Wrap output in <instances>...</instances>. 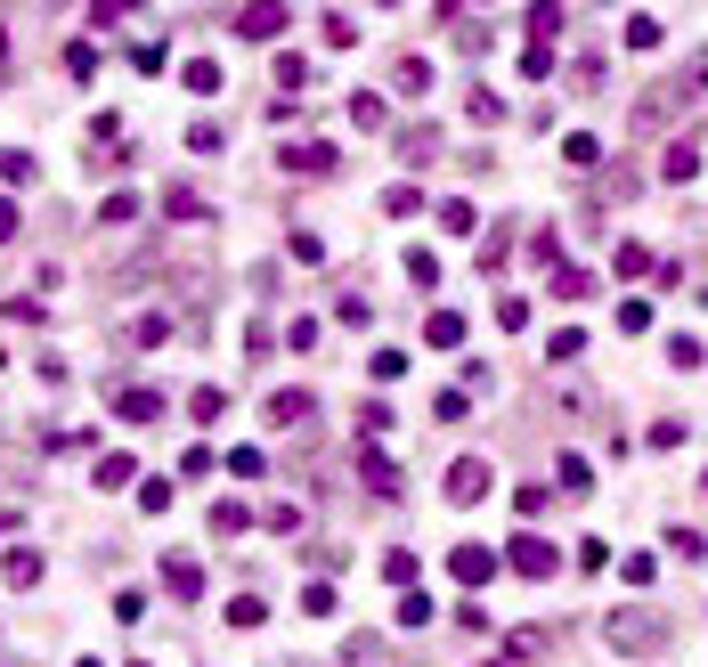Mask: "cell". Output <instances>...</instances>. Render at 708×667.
Returning <instances> with one entry per match:
<instances>
[{"label":"cell","mask_w":708,"mask_h":667,"mask_svg":"<svg viewBox=\"0 0 708 667\" xmlns=\"http://www.w3.org/2000/svg\"><path fill=\"white\" fill-rule=\"evenodd\" d=\"M0 578H9L17 594H25V586H41V554H33V545H9V562H0Z\"/></svg>","instance_id":"cell-9"},{"label":"cell","mask_w":708,"mask_h":667,"mask_svg":"<svg viewBox=\"0 0 708 667\" xmlns=\"http://www.w3.org/2000/svg\"><path fill=\"white\" fill-rule=\"evenodd\" d=\"M285 171H310V179H326V171H334V147H326V139H302V147H285Z\"/></svg>","instance_id":"cell-7"},{"label":"cell","mask_w":708,"mask_h":667,"mask_svg":"<svg viewBox=\"0 0 708 667\" xmlns=\"http://www.w3.org/2000/svg\"><path fill=\"white\" fill-rule=\"evenodd\" d=\"M578 350H586V334H578V326H554V342H546V358H554V367H570Z\"/></svg>","instance_id":"cell-25"},{"label":"cell","mask_w":708,"mask_h":667,"mask_svg":"<svg viewBox=\"0 0 708 667\" xmlns=\"http://www.w3.org/2000/svg\"><path fill=\"white\" fill-rule=\"evenodd\" d=\"M180 82H188L196 98H212V90H220V66H212V57H188V66H180Z\"/></svg>","instance_id":"cell-18"},{"label":"cell","mask_w":708,"mask_h":667,"mask_svg":"<svg viewBox=\"0 0 708 667\" xmlns=\"http://www.w3.org/2000/svg\"><path fill=\"white\" fill-rule=\"evenodd\" d=\"M188 147H196V155H220L228 131H220V123H188Z\"/></svg>","instance_id":"cell-34"},{"label":"cell","mask_w":708,"mask_h":667,"mask_svg":"<svg viewBox=\"0 0 708 667\" xmlns=\"http://www.w3.org/2000/svg\"><path fill=\"white\" fill-rule=\"evenodd\" d=\"M611 269H619V277H660V261L643 253V245H619V253H611Z\"/></svg>","instance_id":"cell-19"},{"label":"cell","mask_w":708,"mask_h":667,"mask_svg":"<svg viewBox=\"0 0 708 667\" xmlns=\"http://www.w3.org/2000/svg\"><path fill=\"white\" fill-rule=\"evenodd\" d=\"M163 586L180 594V602H196V594H204V570H196V554H163Z\"/></svg>","instance_id":"cell-6"},{"label":"cell","mask_w":708,"mask_h":667,"mask_svg":"<svg viewBox=\"0 0 708 667\" xmlns=\"http://www.w3.org/2000/svg\"><path fill=\"white\" fill-rule=\"evenodd\" d=\"M627 49H660V17H627Z\"/></svg>","instance_id":"cell-38"},{"label":"cell","mask_w":708,"mask_h":667,"mask_svg":"<svg viewBox=\"0 0 708 667\" xmlns=\"http://www.w3.org/2000/svg\"><path fill=\"white\" fill-rule=\"evenodd\" d=\"M407 277H416V285H440V261H432V245H407Z\"/></svg>","instance_id":"cell-29"},{"label":"cell","mask_w":708,"mask_h":667,"mask_svg":"<svg viewBox=\"0 0 708 667\" xmlns=\"http://www.w3.org/2000/svg\"><path fill=\"white\" fill-rule=\"evenodd\" d=\"M603 643L627 651V659H652V651H668V619L660 611H611L603 619Z\"/></svg>","instance_id":"cell-1"},{"label":"cell","mask_w":708,"mask_h":667,"mask_svg":"<svg viewBox=\"0 0 708 667\" xmlns=\"http://www.w3.org/2000/svg\"><path fill=\"white\" fill-rule=\"evenodd\" d=\"M188 415H196V423H220V415H228V391H212V383L188 391Z\"/></svg>","instance_id":"cell-22"},{"label":"cell","mask_w":708,"mask_h":667,"mask_svg":"<svg viewBox=\"0 0 708 667\" xmlns=\"http://www.w3.org/2000/svg\"><path fill=\"white\" fill-rule=\"evenodd\" d=\"M521 74H529V82H546V74H554V49H546V41H529V49H521Z\"/></svg>","instance_id":"cell-33"},{"label":"cell","mask_w":708,"mask_h":667,"mask_svg":"<svg viewBox=\"0 0 708 667\" xmlns=\"http://www.w3.org/2000/svg\"><path fill=\"white\" fill-rule=\"evenodd\" d=\"M554 480H562L570 497H586V456H562V464H554Z\"/></svg>","instance_id":"cell-41"},{"label":"cell","mask_w":708,"mask_h":667,"mask_svg":"<svg viewBox=\"0 0 708 667\" xmlns=\"http://www.w3.org/2000/svg\"><path fill=\"white\" fill-rule=\"evenodd\" d=\"M131 480H139L131 456H98V489H131Z\"/></svg>","instance_id":"cell-21"},{"label":"cell","mask_w":708,"mask_h":667,"mask_svg":"<svg viewBox=\"0 0 708 667\" xmlns=\"http://www.w3.org/2000/svg\"><path fill=\"white\" fill-rule=\"evenodd\" d=\"M98 220H106V228H123V220H139V196H106V204H98Z\"/></svg>","instance_id":"cell-40"},{"label":"cell","mask_w":708,"mask_h":667,"mask_svg":"<svg viewBox=\"0 0 708 667\" xmlns=\"http://www.w3.org/2000/svg\"><path fill=\"white\" fill-rule=\"evenodd\" d=\"M399 155H407V163H432V155H440V131H399Z\"/></svg>","instance_id":"cell-24"},{"label":"cell","mask_w":708,"mask_h":667,"mask_svg":"<svg viewBox=\"0 0 708 667\" xmlns=\"http://www.w3.org/2000/svg\"><path fill=\"white\" fill-rule=\"evenodd\" d=\"M163 334H171V318H163V310H147V318H139V326H131V342H139V350H155V342H163Z\"/></svg>","instance_id":"cell-35"},{"label":"cell","mask_w":708,"mask_h":667,"mask_svg":"<svg viewBox=\"0 0 708 667\" xmlns=\"http://www.w3.org/2000/svg\"><path fill=\"white\" fill-rule=\"evenodd\" d=\"M448 570H456V586H489L497 578V554H489V545H456Z\"/></svg>","instance_id":"cell-5"},{"label":"cell","mask_w":708,"mask_h":667,"mask_svg":"<svg viewBox=\"0 0 708 667\" xmlns=\"http://www.w3.org/2000/svg\"><path fill=\"white\" fill-rule=\"evenodd\" d=\"M9 529H17V505H0V537H9Z\"/></svg>","instance_id":"cell-50"},{"label":"cell","mask_w":708,"mask_h":667,"mask_svg":"<svg viewBox=\"0 0 708 667\" xmlns=\"http://www.w3.org/2000/svg\"><path fill=\"white\" fill-rule=\"evenodd\" d=\"M505 562H513L521 578H554V570H562V554H554L546 537H513V545H505Z\"/></svg>","instance_id":"cell-3"},{"label":"cell","mask_w":708,"mask_h":667,"mask_svg":"<svg viewBox=\"0 0 708 667\" xmlns=\"http://www.w3.org/2000/svg\"><path fill=\"white\" fill-rule=\"evenodd\" d=\"M399 627H432V594L407 586V594H399Z\"/></svg>","instance_id":"cell-27"},{"label":"cell","mask_w":708,"mask_h":667,"mask_svg":"<svg viewBox=\"0 0 708 667\" xmlns=\"http://www.w3.org/2000/svg\"><path fill=\"white\" fill-rule=\"evenodd\" d=\"M391 82H399V98H424V90H432V66H424V57H399Z\"/></svg>","instance_id":"cell-15"},{"label":"cell","mask_w":708,"mask_h":667,"mask_svg":"<svg viewBox=\"0 0 708 667\" xmlns=\"http://www.w3.org/2000/svg\"><path fill=\"white\" fill-rule=\"evenodd\" d=\"M269 423H277V432H285V423H310V391H277L269 399Z\"/></svg>","instance_id":"cell-14"},{"label":"cell","mask_w":708,"mask_h":667,"mask_svg":"<svg viewBox=\"0 0 708 667\" xmlns=\"http://www.w3.org/2000/svg\"><path fill=\"white\" fill-rule=\"evenodd\" d=\"M163 212H171V220H212V204H204L196 188H171V196H163Z\"/></svg>","instance_id":"cell-17"},{"label":"cell","mask_w":708,"mask_h":667,"mask_svg":"<svg viewBox=\"0 0 708 667\" xmlns=\"http://www.w3.org/2000/svg\"><path fill=\"white\" fill-rule=\"evenodd\" d=\"M383 578L391 586H416V554H383Z\"/></svg>","instance_id":"cell-46"},{"label":"cell","mask_w":708,"mask_h":667,"mask_svg":"<svg viewBox=\"0 0 708 667\" xmlns=\"http://www.w3.org/2000/svg\"><path fill=\"white\" fill-rule=\"evenodd\" d=\"M293 25V9H277V0H253V9H236V33L245 41H277Z\"/></svg>","instance_id":"cell-4"},{"label":"cell","mask_w":708,"mask_h":667,"mask_svg":"<svg viewBox=\"0 0 708 667\" xmlns=\"http://www.w3.org/2000/svg\"><path fill=\"white\" fill-rule=\"evenodd\" d=\"M114 407H123V423H155V415H163V391L131 383V391H114Z\"/></svg>","instance_id":"cell-8"},{"label":"cell","mask_w":708,"mask_h":667,"mask_svg":"<svg viewBox=\"0 0 708 667\" xmlns=\"http://www.w3.org/2000/svg\"><path fill=\"white\" fill-rule=\"evenodd\" d=\"M700 358H708V350H700V334H676V342H668V367H684V375H692Z\"/></svg>","instance_id":"cell-30"},{"label":"cell","mask_w":708,"mask_h":667,"mask_svg":"<svg viewBox=\"0 0 708 667\" xmlns=\"http://www.w3.org/2000/svg\"><path fill=\"white\" fill-rule=\"evenodd\" d=\"M489 480H497V472H489V456H456V464H448V505H481V497H489Z\"/></svg>","instance_id":"cell-2"},{"label":"cell","mask_w":708,"mask_h":667,"mask_svg":"<svg viewBox=\"0 0 708 667\" xmlns=\"http://www.w3.org/2000/svg\"><path fill=\"white\" fill-rule=\"evenodd\" d=\"M668 554H684V562H700L708 545H700V529H668Z\"/></svg>","instance_id":"cell-44"},{"label":"cell","mask_w":708,"mask_h":667,"mask_svg":"<svg viewBox=\"0 0 708 667\" xmlns=\"http://www.w3.org/2000/svg\"><path fill=\"white\" fill-rule=\"evenodd\" d=\"M383 212H391V220H416V212H424V188H407V179H399V188L383 196Z\"/></svg>","instance_id":"cell-23"},{"label":"cell","mask_w":708,"mask_h":667,"mask_svg":"<svg viewBox=\"0 0 708 667\" xmlns=\"http://www.w3.org/2000/svg\"><path fill=\"white\" fill-rule=\"evenodd\" d=\"M554 293H562V301H586V293H595V277H586V269H554Z\"/></svg>","instance_id":"cell-32"},{"label":"cell","mask_w":708,"mask_h":667,"mask_svg":"<svg viewBox=\"0 0 708 667\" xmlns=\"http://www.w3.org/2000/svg\"><path fill=\"white\" fill-rule=\"evenodd\" d=\"M350 123H359V131H383V123H391L383 90H359V98H350Z\"/></svg>","instance_id":"cell-12"},{"label":"cell","mask_w":708,"mask_h":667,"mask_svg":"<svg viewBox=\"0 0 708 667\" xmlns=\"http://www.w3.org/2000/svg\"><path fill=\"white\" fill-rule=\"evenodd\" d=\"M424 342H432V350H456V342H464V318H456V310H432V318H424Z\"/></svg>","instance_id":"cell-13"},{"label":"cell","mask_w":708,"mask_h":667,"mask_svg":"<svg viewBox=\"0 0 708 667\" xmlns=\"http://www.w3.org/2000/svg\"><path fill=\"white\" fill-rule=\"evenodd\" d=\"M131 667H147V659H131Z\"/></svg>","instance_id":"cell-51"},{"label":"cell","mask_w":708,"mask_h":667,"mask_svg":"<svg viewBox=\"0 0 708 667\" xmlns=\"http://www.w3.org/2000/svg\"><path fill=\"white\" fill-rule=\"evenodd\" d=\"M440 228H448V236H464V228H472V204H464V196H448V204H440Z\"/></svg>","instance_id":"cell-42"},{"label":"cell","mask_w":708,"mask_h":667,"mask_svg":"<svg viewBox=\"0 0 708 667\" xmlns=\"http://www.w3.org/2000/svg\"><path fill=\"white\" fill-rule=\"evenodd\" d=\"M66 74H74V82H90V74H98V49H90V41H74V49H66Z\"/></svg>","instance_id":"cell-39"},{"label":"cell","mask_w":708,"mask_h":667,"mask_svg":"<svg viewBox=\"0 0 708 667\" xmlns=\"http://www.w3.org/2000/svg\"><path fill=\"white\" fill-rule=\"evenodd\" d=\"M139 505L147 513H171V480H139Z\"/></svg>","instance_id":"cell-45"},{"label":"cell","mask_w":708,"mask_h":667,"mask_svg":"<svg viewBox=\"0 0 708 667\" xmlns=\"http://www.w3.org/2000/svg\"><path fill=\"white\" fill-rule=\"evenodd\" d=\"M464 114H472V123H497L505 98H497V90H472V98H464Z\"/></svg>","instance_id":"cell-36"},{"label":"cell","mask_w":708,"mask_h":667,"mask_svg":"<svg viewBox=\"0 0 708 667\" xmlns=\"http://www.w3.org/2000/svg\"><path fill=\"white\" fill-rule=\"evenodd\" d=\"M562 155H570V163H603V147L586 139V131H570V139H562Z\"/></svg>","instance_id":"cell-48"},{"label":"cell","mask_w":708,"mask_h":667,"mask_svg":"<svg viewBox=\"0 0 708 667\" xmlns=\"http://www.w3.org/2000/svg\"><path fill=\"white\" fill-rule=\"evenodd\" d=\"M546 651H554L546 627H513V635H505V659H546Z\"/></svg>","instance_id":"cell-11"},{"label":"cell","mask_w":708,"mask_h":667,"mask_svg":"<svg viewBox=\"0 0 708 667\" xmlns=\"http://www.w3.org/2000/svg\"><path fill=\"white\" fill-rule=\"evenodd\" d=\"M619 334H652V310H643V301H619Z\"/></svg>","instance_id":"cell-43"},{"label":"cell","mask_w":708,"mask_h":667,"mask_svg":"<svg viewBox=\"0 0 708 667\" xmlns=\"http://www.w3.org/2000/svg\"><path fill=\"white\" fill-rule=\"evenodd\" d=\"M9 236H17V204H9V196H0V245H9Z\"/></svg>","instance_id":"cell-49"},{"label":"cell","mask_w":708,"mask_h":667,"mask_svg":"<svg viewBox=\"0 0 708 667\" xmlns=\"http://www.w3.org/2000/svg\"><path fill=\"white\" fill-rule=\"evenodd\" d=\"M529 33H538V41H554V33H562V9H554V0H538V9H529Z\"/></svg>","instance_id":"cell-37"},{"label":"cell","mask_w":708,"mask_h":667,"mask_svg":"<svg viewBox=\"0 0 708 667\" xmlns=\"http://www.w3.org/2000/svg\"><path fill=\"white\" fill-rule=\"evenodd\" d=\"M326 41H334V49H350V41H359V17H342V9H334V17H326Z\"/></svg>","instance_id":"cell-47"},{"label":"cell","mask_w":708,"mask_h":667,"mask_svg":"<svg viewBox=\"0 0 708 667\" xmlns=\"http://www.w3.org/2000/svg\"><path fill=\"white\" fill-rule=\"evenodd\" d=\"M236 529H253V505H236V497L212 505V537H236Z\"/></svg>","instance_id":"cell-20"},{"label":"cell","mask_w":708,"mask_h":667,"mask_svg":"<svg viewBox=\"0 0 708 667\" xmlns=\"http://www.w3.org/2000/svg\"><path fill=\"white\" fill-rule=\"evenodd\" d=\"M228 472H236V480H261L269 456H261V448H228Z\"/></svg>","instance_id":"cell-31"},{"label":"cell","mask_w":708,"mask_h":667,"mask_svg":"<svg viewBox=\"0 0 708 667\" xmlns=\"http://www.w3.org/2000/svg\"><path fill=\"white\" fill-rule=\"evenodd\" d=\"M261 619H269L261 594H236V602H228V627H261Z\"/></svg>","instance_id":"cell-26"},{"label":"cell","mask_w":708,"mask_h":667,"mask_svg":"<svg viewBox=\"0 0 708 667\" xmlns=\"http://www.w3.org/2000/svg\"><path fill=\"white\" fill-rule=\"evenodd\" d=\"M660 171H668V179H692V171H700V147H692V139H676V147H668V163H660Z\"/></svg>","instance_id":"cell-28"},{"label":"cell","mask_w":708,"mask_h":667,"mask_svg":"<svg viewBox=\"0 0 708 667\" xmlns=\"http://www.w3.org/2000/svg\"><path fill=\"white\" fill-rule=\"evenodd\" d=\"M33 171H41V163H33L25 147H0V179H9V188H33Z\"/></svg>","instance_id":"cell-16"},{"label":"cell","mask_w":708,"mask_h":667,"mask_svg":"<svg viewBox=\"0 0 708 667\" xmlns=\"http://www.w3.org/2000/svg\"><path fill=\"white\" fill-rule=\"evenodd\" d=\"M359 480H367L375 497H399V464H391V456H375V448L359 456Z\"/></svg>","instance_id":"cell-10"}]
</instances>
